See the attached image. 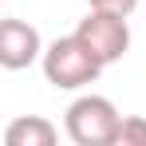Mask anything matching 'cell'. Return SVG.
<instances>
[{"label": "cell", "mask_w": 146, "mask_h": 146, "mask_svg": "<svg viewBox=\"0 0 146 146\" xmlns=\"http://www.w3.org/2000/svg\"><path fill=\"white\" fill-rule=\"evenodd\" d=\"M87 4L99 8V12H115V16H130L138 8V0H87Z\"/></svg>", "instance_id": "7"}, {"label": "cell", "mask_w": 146, "mask_h": 146, "mask_svg": "<svg viewBox=\"0 0 146 146\" xmlns=\"http://www.w3.org/2000/svg\"><path fill=\"white\" fill-rule=\"evenodd\" d=\"M44 55V40L28 20H0V67L24 71Z\"/></svg>", "instance_id": "4"}, {"label": "cell", "mask_w": 146, "mask_h": 146, "mask_svg": "<svg viewBox=\"0 0 146 146\" xmlns=\"http://www.w3.org/2000/svg\"><path fill=\"white\" fill-rule=\"evenodd\" d=\"M119 122H122V115L107 95H79L67 107L63 130L75 146H115Z\"/></svg>", "instance_id": "2"}, {"label": "cell", "mask_w": 146, "mask_h": 146, "mask_svg": "<svg viewBox=\"0 0 146 146\" xmlns=\"http://www.w3.org/2000/svg\"><path fill=\"white\" fill-rule=\"evenodd\" d=\"M115 146H146V119L142 115H126V119L119 122Z\"/></svg>", "instance_id": "6"}, {"label": "cell", "mask_w": 146, "mask_h": 146, "mask_svg": "<svg viewBox=\"0 0 146 146\" xmlns=\"http://www.w3.org/2000/svg\"><path fill=\"white\" fill-rule=\"evenodd\" d=\"M75 36H79L91 51H95V59L103 63V67L119 63L122 55H126V48H130V24H126V16L99 12V8H91V12L79 20Z\"/></svg>", "instance_id": "3"}, {"label": "cell", "mask_w": 146, "mask_h": 146, "mask_svg": "<svg viewBox=\"0 0 146 146\" xmlns=\"http://www.w3.org/2000/svg\"><path fill=\"white\" fill-rule=\"evenodd\" d=\"M40 67H44V79H48L51 87H59V91H79V87L95 83L99 75H103V63L95 59V51L87 48L75 32L71 36H59L55 44L44 48Z\"/></svg>", "instance_id": "1"}, {"label": "cell", "mask_w": 146, "mask_h": 146, "mask_svg": "<svg viewBox=\"0 0 146 146\" xmlns=\"http://www.w3.org/2000/svg\"><path fill=\"white\" fill-rule=\"evenodd\" d=\"M59 138L55 122L44 119V115H20L4 126V142L8 146H51Z\"/></svg>", "instance_id": "5"}]
</instances>
